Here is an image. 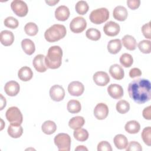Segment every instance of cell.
Instances as JSON below:
<instances>
[{
  "mask_svg": "<svg viewBox=\"0 0 151 151\" xmlns=\"http://www.w3.org/2000/svg\"><path fill=\"white\" fill-rule=\"evenodd\" d=\"M151 110L150 106H149L143 109V112H142V115L145 119H147V120L151 119V113H150L151 110Z\"/></svg>",
  "mask_w": 151,
  "mask_h": 151,
  "instance_id": "45",
  "label": "cell"
},
{
  "mask_svg": "<svg viewBox=\"0 0 151 151\" xmlns=\"http://www.w3.org/2000/svg\"><path fill=\"white\" fill-rule=\"evenodd\" d=\"M139 50L143 54H149L151 52L150 41L144 40L140 41L138 44Z\"/></svg>",
  "mask_w": 151,
  "mask_h": 151,
  "instance_id": "38",
  "label": "cell"
},
{
  "mask_svg": "<svg viewBox=\"0 0 151 151\" xmlns=\"http://www.w3.org/2000/svg\"><path fill=\"white\" fill-rule=\"evenodd\" d=\"M140 4V1L139 0H127V5L128 7L134 10L138 8Z\"/></svg>",
  "mask_w": 151,
  "mask_h": 151,
  "instance_id": "43",
  "label": "cell"
},
{
  "mask_svg": "<svg viewBox=\"0 0 151 151\" xmlns=\"http://www.w3.org/2000/svg\"><path fill=\"white\" fill-rule=\"evenodd\" d=\"M63 50L58 45H54L49 48L45 62L47 67L51 69H57L61 65Z\"/></svg>",
  "mask_w": 151,
  "mask_h": 151,
  "instance_id": "2",
  "label": "cell"
},
{
  "mask_svg": "<svg viewBox=\"0 0 151 151\" xmlns=\"http://www.w3.org/2000/svg\"><path fill=\"white\" fill-rule=\"evenodd\" d=\"M127 91L130 97L137 104H143L151 97V84L149 80L137 78L128 85Z\"/></svg>",
  "mask_w": 151,
  "mask_h": 151,
  "instance_id": "1",
  "label": "cell"
},
{
  "mask_svg": "<svg viewBox=\"0 0 151 151\" xmlns=\"http://www.w3.org/2000/svg\"><path fill=\"white\" fill-rule=\"evenodd\" d=\"M59 2V1H45V2L50 6H54L56 4H57Z\"/></svg>",
  "mask_w": 151,
  "mask_h": 151,
  "instance_id": "48",
  "label": "cell"
},
{
  "mask_svg": "<svg viewBox=\"0 0 151 151\" xmlns=\"http://www.w3.org/2000/svg\"><path fill=\"white\" fill-rule=\"evenodd\" d=\"M75 150L77 151H83V150H86L87 151L88 150V149L85 147L84 146H83V145H81V146H78L76 149H75Z\"/></svg>",
  "mask_w": 151,
  "mask_h": 151,
  "instance_id": "47",
  "label": "cell"
},
{
  "mask_svg": "<svg viewBox=\"0 0 151 151\" xmlns=\"http://www.w3.org/2000/svg\"><path fill=\"white\" fill-rule=\"evenodd\" d=\"M87 27L86 20L81 17H77L72 19L70 24L71 31L76 34L82 32Z\"/></svg>",
  "mask_w": 151,
  "mask_h": 151,
  "instance_id": "8",
  "label": "cell"
},
{
  "mask_svg": "<svg viewBox=\"0 0 151 151\" xmlns=\"http://www.w3.org/2000/svg\"><path fill=\"white\" fill-rule=\"evenodd\" d=\"M144 143L150 146L151 145V127L150 126L145 127L141 134Z\"/></svg>",
  "mask_w": 151,
  "mask_h": 151,
  "instance_id": "37",
  "label": "cell"
},
{
  "mask_svg": "<svg viewBox=\"0 0 151 151\" xmlns=\"http://www.w3.org/2000/svg\"><path fill=\"white\" fill-rule=\"evenodd\" d=\"M86 37L92 41H98L101 37V32L97 29L91 28L86 32Z\"/></svg>",
  "mask_w": 151,
  "mask_h": 151,
  "instance_id": "36",
  "label": "cell"
},
{
  "mask_svg": "<svg viewBox=\"0 0 151 151\" xmlns=\"http://www.w3.org/2000/svg\"><path fill=\"white\" fill-rule=\"evenodd\" d=\"M67 34L66 28L62 24H54L48 28L44 33L46 41L54 42L63 38Z\"/></svg>",
  "mask_w": 151,
  "mask_h": 151,
  "instance_id": "3",
  "label": "cell"
},
{
  "mask_svg": "<svg viewBox=\"0 0 151 151\" xmlns=\"http://www.w3.org/2000/svg\"><path fill=\"white\" fill-rule=\"evenodd\" d=\"M84 86L80 81H74L68 86V91L73 96H80L84 93Z\"/></svg>",
  "mask_w": 151,
  "mask_h": 151,
  "instance_id": "11",
  "label": "cell"
},
{
  "mask_svg": "<svg viewBox=\"0 0 151 151\" xmlns=\"http://www.w3.org/2000/svg\"><path fill=\"white\" fill-rule=\"evenodd\" d=\"M54 143L60 151H69L71 147V139L67 133H59L57 134L54 139Z\"/></svg>",
  "mask_w": 151,
  "mask_h": 151,
  "instance_id": "5",
  "label": "cell"
},
{
  "mask_svg": "<svg viewBox=\"0 0 151 151\" xmlns=\"http://www.w3.org/2000/svg\"><path fill=\"white\" fill-rule=\"evenodd\" d=\"M120 63L124 67L128 68L133 64V58L130 54L124 53L120 57Z\"/></svg>",
  "mask_w": 151,
  "mask_h": 151,
  "instance_id": "34",
  "label": "cell"
},
{
  "mask_svg": "<svg viewBox=\"0 0 151 151\" xmlns=\"http://www.w3.org/2000/svg\"><path fill=\"white\" fill-rule=\"evenodd\" d=\"M18 78L23 81H28L33 77V72L32 70L27 66L21 67L18 72Z\"/></svg>",
  "mask_w": 151,
  "mask_h": 151,
  "instance_id": "21",
  "label": "cell"
},
{
  "mask_svg": "<svg viewBox=\"0 0 151 151\" xmlns=\"http://www.w3.org/2000/svg\"><path fill=\"white\" fill-rule=\"evenodd\" d=\"M120 30V25L116 22L109 21L103 27V31L106 35L109 37L117 35Z\"/></svg>",
  "mask_w": 151,
  "mask_h": 151,
  "instance_id": "12",
  "label": "cell"
},
{
  "mask_svg": "<svg viewBox=\"0 0 151 151\" xmlns=\"http://www.w3.org/2000/svg\"><path fill=\"white\" fill-rule=\"evenodd\" d=\"M124 129L130 134H136L139 132L140 125L139 123L136 120H130L126 123Z\"/></svg>",
  "mask_w": 151,
  "mask_h": 151,
  "instance_id": "28",
  "label": "cell"
},
{
  "mask_svg": "<svg viewBox=\"0 0 151 151\" xmlns=\"http://www.w3.org/2000/svg\"><path fill=\"white\" fill-rule=\"evenodd\" d=\"M108 106L103 103H98L94 109V115L98 120L105 119L109 114Z\"/></svg>",
  "mask_w": 151,
  "mask_h": 151,
  "instance_id": "10",
  "label": "cell"
},
{
  "mask_svg": "<svg viewBox=\"0 0 151 151\" xmlns=\"http://www.w3.org/2000/svg\"><path fill=\"white\" fill-rule=\"evenodd\" d=\"M73 136L77 140L80 142H84L88 138V132L87 130L80 128L74 130Z\"/></svg>",
  "mask_w": 151,
  "mask_h": 151,
  "instance_id": "31",
  "label": "cell"
},
{
  "mask_svg": "<svg viewBox=\"0 0 151 151\" xmlns=\"http://www.w3.org/2000/svg\"><path fill=\"white\" fill-rule=\"evenodd\" d=\"M98 151H111L112 148L110 144L107 141H101L97 145Z\"/></svg>",
  "mask_w": 151,
  "mask_h": 151,
  "instance_id": "41",
  "label": "cell"
},
{
  "mask_svg": "<svg viewBox=\"0 0 151 151\" xmlns=\"http://www.w3.org/2000/svg\"><path fill=\"white\" fill-rule=\"evenodd\" d=\"M21 47L25 53L29 55H32L35 50V44L30 39H24L21 41Z\"/></svg>",
  "mask_w": 151,
  "mask_h": 151,
  "instance_id": "25",
  "label": "cell"
},
{
  "mask_svg": "<svg viewBox=\"0 0 151 151\" xmlns=\"http://www.w3.org/2000/svg\"><path fill=\"white\" fill-rule=\"evenodd\" d=\"M45 56L43 54H38L33 59V66L38 72L44 73L48 68L45 64Z\"/></svg>",
  "mask_w": 151,
  "mask_h": 151,
  "instance_id": "14",
  "label": "cell"
},
{
  "mask_svg": "<svg viewBox=\"0 0 151 151\" xmlns=\"http://www.w3.org/2000/svg\"><path fill=\"white\" fill-rule=\"evenodd\" d=\"M113 142L115 146L118 149H126L129 144L127 137L122 134L116 135L113 139Z\"/></svg>",
  "mask_w": 151,
  "mask_h": 151,
  "instance_id": "23",
  "label": "cell"
},
{
  "mask_svg": "<svg viewBox=\"0 0 151 151\" xmlns=\"http://www.w3.org/2000/svg\"><path fill=\"white\" fill-rule=\"evenodd\" d=\"M142 74L141 70L138 68H133L129 71V76L132 78L139 77L142 75Z\"/></svg>",
  "mask_w": 151,
  "mask_h": 151,
  "instance_id": "44",
  "label": "cell"
},
{
  "mask_svg": "<svg viewBox=\"0 0 151 151\" xmlns=\"http://www.w3.org/2000/svg\"><path fill=\"white\" fill-rule=\"evenodd\" d=\"M5 116L11 124L21 125L22 123L23 116L20 110L15 106L9 107L6 111Z\"/></svg>",
  "mask_w": 151,
  "mask_h": 151,
  "instance_id": "6",
  "label": "cell"
},
{
  "mask_svg": "<svg viewBox=\"0 0 151 151\" xmlns=\"http://www.w3.org/2000/svg\"><path fill=\"white\" fill-rule=\"evenodd\" d=\"M76 11L79 15H85L88 11L89 6L88 4L85 1H80L77 2L75 6Z\"/></svg>",
  "mask_w": 151,
  "mask_h": 151,
  "instance_id": "32",
  "label": "cell"
},
{
  "mask_svg": "<svg viewBox=\"0 0 151 151\" xmlns=\"http://www.w3.org/2000/svg\"><path fill=\"white\" fill-rule=\"evenodd\" d=\"M50 96L55 101H60L65 97V91L64 88L58 84L52 86L50 90Z\"/></svg>",
  "mask_w": 151,
  "mask_h": 151,
  "instance_id": "9",
  "label": "cell"
},
{
  "mask_svg": "<svg viewBox=\"0 0 151 151\" xmlns=\"http://www.w3.org/2000/svg\"><path fill=\"white\" fill-rule=\"evenodd\" d=\"M1 96V107H0V110H2L5 106L6 104V101L5 97L2 95V94H0Z\"/></svg>",
  "mask_w": 151,
  "mask_h": 151,
  "instance_id": "46",
  "label": "cell"
},
{
  "mask_svg": "<svg viewBox=\"0 0 151 151\" xmlns=\"http://www.w3.org/2000/svg\"><path fill=\"white\" fill-rule=\"evenodd\" d=\"M25 33L29 36H34L38 32V28L34 22H28L24 27Z\"/></svg>",
  "mask_w": 151,
  "mask_h": 151,
  "instance_id": "35",
  "label": "cell"
},
{
  "mask_svg": "<svg viewBox=\"0 0 151 151\" xmlns=\"http://www.w3.org/2000/svg\"><path fill=\"white\" fill-rule=\"evenodd\" d=\"M19 84L15 81H9L7 82L4 86V91L5 93L9 96H15L19 92Z\"/></svg>",
  "mask_w": 151,
  "mask_h": 151,
  "instance_id": "15",
  "label": "cell"
},
{
  "mask_svg": "<svg viewBox=\"0 0 151 151\" xmlns=\"http://www.w3.org/2000/svg\"><path fill=\"white\" fill-rule=\"evenodd\" d=\"M109 17V10L106 8H100L91 11L89 15L90 21L95 24H101L106 22Z\"/></svg>",
  "mask_w": 151,
  "mask_h": 151,
  "instance_id": "4",
  "label": "cell"
},
{
  "mask_svg": "<svg viewBox=\"0 0 151 151\" xmlns=\"http://www.w3.org/2000/svg\"><path fill=\"white\" fill-rule=\"evenodd\" d=\"M116 110L120 114H125L130 109V104L126 100H120L116 104Z\"/></svg>",
  "mask_w": 151,
  "mask_h": 151,
  "instance_id": "33",
  "label": "cell"
},
{
  "mask_svg": "<svg viewBox=\"0 0 151 151\" xmlns=\"http://www.w3.org/2000/svg\"><path fill=\"white\" fill-rule=\"evenodd\" d=\"M11 7L15 14L19 17L26 16L28 12V8L27 4L21 0L13 1L11 4Z\"/></svg>",
  "mask_w": 151,
  "mask_h": 151,
  "instance_id": "7",
  "label": "cell"
},
{
  "mask_svg": "<svg viewBox=\"0 0 151 151\" xmlns=\"http://www.w3.org/2000/svg\"><path fill=\"white\" fill-rule=\"evenodd\" d=\"M122 42L119 39H114L110 40L107 44V50L112 54L118 53L122 49Z\"/></svg>",
  "mask_w": 151,
  "mask_h": 151,
  "instance_id": "24",
  "label": "cell"
},
{
  "mask_svg": "<svg viewBox=\"0 0 151 151\" xmlns=\"http://www.w3.org/2000/svg\"><path fill=\"white\" fill-rule=\"evenodd\" d=\"M93 81L99 86H105L110 82V77L104 71H97L93 75Z\"/></svg>",
  "mask_w": 151,
  "mask_h": 151,
  "instance_id": "13",
  "label": "cell"
},
{
  "mask_svg": "<svg viewBox=\"0 0 151 151\" xmlns=\"http://www.w3.org/2000/svg\"><path fill=\"white\" fill-rule=\"evenodd\" d=\"M85 123V120L82 116H76L71 118L68 122L69 127L73 130H77L83 127Z\"/></svg>",
  "mask_w": 151,
  "mask_h": 151,
  "instance_id": "27",
  "label": "cell"
},
{
  "mask_svg": "<svg viewBox=\"0 0 151 151\" xmlns=\"http://www.w3.org/2000/svg\"><path fill=\"white\" fill-rule=\"evenodd\" d=\"M67 108L70 113L75 114L81 111V106L79 101L77 100H71L67 103Z\"/></svg>",
  "mask_w": 151,
  "mask_h": 151,
  "instance_id": "30",
  "label": "cell"
},
{
  "mask_svg": "<svg viewBox=\"0 0 151 151\" xmlns=\"http://www.w3.org/2000/svg\"><path fill=\"white\" fill-rule=\"evenodd\" d=\"M70 17V10L65 5L58 6L55 11V17L60 21H65Z\"/></svg>",
  "mask_w": 151,
  "mask_h": 151,
  "instance_id": "18",
  "label": "cell"
},
{
  "mask_svg": "<svg viewBox=\"0 0 151 151\" xmlns=\"http://www.w3.org/2000/svg\"><path fill=\"white\" fill-rule=\"evenodd\" d=\"M109 73L114 79L117 80L123 79L124 76V70L122 66L117 64H113L110 67Z\"/></svg>",
  "mask_w": 151,
  "mask_h": 151,
  "instance_id": "17",
  "label": "cell"
},
{
  "mask_svg": "<svg viewBox=\"0 0 151 151\" xmlns=\"http://www.w3.org/2000/svg\"><path fill=\"white\" fill-rule=\"evenodd\" d=\"M8 134L12 138H19L21 136L23 133V129L21 125H14L10 124L8 126Z\"/></svg>",
  "mask_w": 151,
  "mask_h": 151,
  "instance_id": "26",
  "label": "cell"
},
{
  "mask_svg": "<svg viewBox=\"0 0 151 151\" xmlns=\"http://www.w3.org/2000/svg\"><path fill=\"white\" fill-rule=\"evenodd\" d=\"M0 41L4 46H10L14 41V35L13 33L8 30H4L0 34Z\"/></svg>",
  "mask_w": 151,
  "mask_h": 151,
  "instance_id": "19",
  "label": "cell"
},
{
  "mask_svg": "<svg viewBox=\"0 0 151 151\" xmlns=\"http://www.w3.org/2000/svg\"><path fill=\"white\" fill-rule=\"evenodd\" d=\"M4 23L5 27L11 29L17 28L19 25L18 21L13 17H8L4 19Z\"/></svg>",
  "mask_w": 151,
  "mask_h": 151,
  "instance_id": "39",
  "label": "cell"
},
{
  "mask_svg": "<svg viewBox=\"0 0 151 151\" xmlns=\"http://www.w3.org/2000/svg\"><path fill=\"white\" fill-rule=\"evenodd\" d=\"M126 149V151H141L142 150V147L137 142L132 141L128 144Z\"/></svg>",
  "mask_w": 151,
  "mask_h": 151,
  "instance_id": "40",
  "label": "cell"
},
{
  "mask_svg": "<svg viewBox=\"0 0 151 151\" xmlns=\"http://www.w3.org/2000/svg\"><path fill=\"white\" fill-rule=\"evenodd\" d=\"M122 43L123 46L128 50H134L137 46L136 39L132 35H126L122 38Z\"/></svg>",
  "mask_w": 151,
  "mask_h": 151,
  "instance_id": "22",
  "label": "cell"
},
{
  "mask_svg": "<svg viewBox=\"0 0 151 151\" xmlns=\"http://www.w3.org/2000/svg\"><path fill=\"white\" fill-rule=\"evenodd\" d=\"M41 130L45 134L50 135L53 134L57 130L56 124L51 120H47L41 126Z\"/></svg>",
  "mask_w": 151,
  "mask_h": 151,
  "instance_id": "29",
  "label": "cell"
},
{
  "mask_svg": "<svg viewBox=\"0 0 151 151\" xmlns=\"http://www.w3.org/2000/svg\"><path fill=\"white\" fill-rule=\"evenodd\" d=\"M142 32L144 37L149 40L151 39V30H150V22L144 24L142 27Z\"/></svg>",
  "mask_w": 151,
  "mask_h": 151,
  "instance_id": "42",
  "label": "cell"
},
{
  "mask_svg": "<svg viewBox=\"0 0 151 151\" xmlns=\"http://www.w3.org/2000/svg\"><path fill=\"white\" fill-rule=\"evenodd\" d=\"M107 92L110 96L114 99H119L123 96L122 87L117 84H111L107 87Z\"/></svg>",
  "mask_w": 151,
  "mask_h": 151,
  "instance_id": "16",
  "label": "cell"
},
{
  "mask_svg": "<svg viewBox=\"0 0 151 151\" xmlns=\"http://www.w3.org/2000/svg\"><path fill=\"white\" fill-rule=\"evenodd\" d=\"M128 12L126 8L123 6L119 5L115 7L113 12L114 18L119 21H124L126 19Z\"/></svg>",
  "mask_w": 151,
  "mask_h": 151,
  "instance_id": "20",
  "label": "cell"
}]
</instances>
